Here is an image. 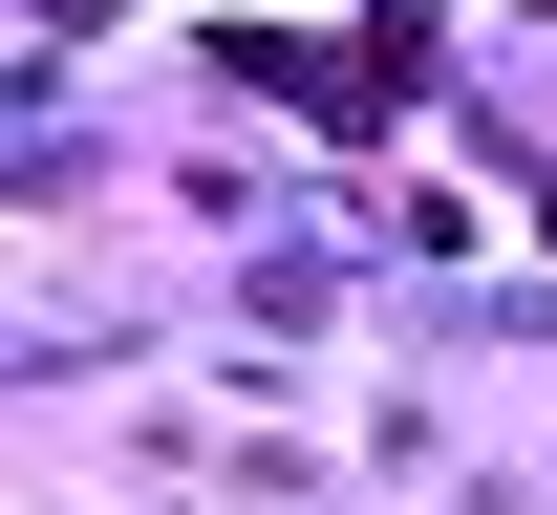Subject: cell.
<instances>
[{
    "label": "cell",
    "mask_w": 557,
    "mask_h": 515,
    "mask_svg": "<svg viewBox=\"0 0 557 515\" xmlns=\"http://www.w3.org/2000/svg\"><path fill=\"white\" fill-rule=\"evenodd\" d=\"M214 86H258V108H322V130H386L429 86V22L408 0H364L344 44H278V22H214Z\"/></svg>",
    "instance_id": "cell-1"
},
{
    "label": "cell",
    "mask_w": 557,
    "mask_h": 515,
    "mask_svg": "<svg viewBox=\"0 0 557 515\" xmlns=\"http://www.w3.org/2000/svg\"><path fill=\"white\" fill-rule=\"evenodd\" d=\"M536 22H557V0H536Z\"/></svg>",
    "instance_id": "cell-2"
}]
</instances>
